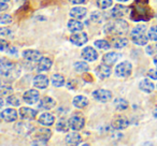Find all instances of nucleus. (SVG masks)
I'll return each instance as SVG.
<instances>
[{"mask_svg":"<svg viewBox=\"0 0 157 146\" xmlns=\"http://www.w3.org/2000/svg\"><path fill=\"white\" fill-rule=\"evenodd\" d=\"M148 0H136L131 7L130 18L133 22L148 21L152 17V12L147 8Z\"/></svg>","mask_w":157,"mask_h":146,"instance_id":"nucleus-1","label":"nucleus"},{"mask_svg":"<svg viewBox=\"0 0 157 146\" xmlns=\"http://www.w3.org/2000/svg\"><path fill=\"white\" fill-rule=\"evenodd\" d=\"M127 29H128V24L124 20H116L105 25L103 31L107 35H123L127 32Z\"/></svg>","mask_w":157,"mask_h":146,"instance_id":"nucleus-2","label":"nucleus"},{"mask_svg":"<svg viewBox=\"0 0 157 146\" xmlns=\"http://www.w3.org/2000/svg\"><path fill=\"white\" fill-rule=\"evenodd\" d=\"M145 31H146V27L144 25H140V26L133 28L130 31V38L133 43L138 44V45H145L147 43L148 39H150L148 36L146 37Z\"/></svg>","mask_w":157,"mask_h":146,"instance_id":"nucleus-3","label":"nucleus"},{"mask_svg":"<svg viewBox=\"0 0 157 146\" xmlns=\"http://www.w3.org/2000/svg\"><path fill=\"white\" fill-rule=\"evenodd\" d=\"M69 122H70V127L74 131H78L81 130L84 127V125H85V118L83 117V115L81 113H75L70 117Z\"/></svg>","mask_w":157,"mask_h":146,"instance_id":"nucleus-4","label":"nucleus"},{"mask_svg":"<svg viewBox=\"0 0 157 146\" xmlns=\"http://www.w3.org/2000/svg\"><path fill=\"white\" fill-rule=\"evenodd\" d=\"M131 70H132V66H131L130 62L128 61H124V62H121L120 65L116 66V75L121 77H126L128 75H130Z\"/></svg>","mask_w":157,"mask_h":146,"instance_id":"nucleus-5","label":"nucleus"},{"mask_svg":"<svg viewBox=\"0 0 157 146\" xmlns=\"http://www.w3.org/2000/svg\"><path fill=\"white\" fill-rule=\"evenodd\" d=\"M93 97L96 99L97 101L100 102H107V101L111 100L112 98V92L107 89H97L93 92Z\"/></svg>","mask_w":157,"mask_h":146,"instance_id":"nucleus-6","label":"nucleus"},{"mask_svg":"<svg viewBox=\"0 0 157 146\" xmlns=\"http://www.w3.org/2000/svg\"><path fill=\"white\" fill-rule=\"evenodd\" d=\"M14 128H15L16 132H17L18 134L23 135V137L29 135L33 131V129H35L31 124H25V122H17Z\"/></svg>","mask_w":157,"mask_h":146,"instance_id":"nucleus-7","label":"nucleus"},{"mask_svg":"<svg viewBox=\"0 0 157 146\" xmlns=\"http://www.w3.org/2000/svg\"><path fill=\"white\" fill-rule=\"evenodd\" d=\"M87 35L85 32H76L70 37V41L76 46H82L87 42Z\"/></svg>","mask_w":157,"mask_h":146,"instance_id":"nucleus-8","label":"nucleus"},{"mask_svg":"<svg viewBox=\"0 0 157 146\" xmlns=\"http://www.w3.org/2000/svg\"><path fill=\"white\" fill-rule=\"evenodd\" d=\"M129 126V120L124 116H116L112 120V127L116 130H123Z\"/></svg>","mask_w":157,"mask_h":146,"instance_id":"nucleus-9","label":"nucleus"},{"mask_svg":"<svg viewBox=\"0 0 157 146\" xmlns=\"http://www.w3.org/2000/svg\"><path fill=\"white\" fill-rule=\"evenodd\" d=\"M23 98H24L25 102L28 103V104H35L39 100V92L36 89L27 90L23 96Z\"/></svg>","mask_w":157,"mask_h":146,"instance_id":"nucleus-10","label":"nucleus"},{"mask_svg":"<svg viewBox=\"0 0 157 146\" xmlns=\"http://www.w3.org/2000/svg\"><path fill=\"white\" fill-rule=\"evenodd\" d=\"M0 116H1V118H2L5 122H15V120L17 119V112L13 109H6L1 112Z\"/></svg>","mask_w":157,"mask_h":146,"instance_id":"nucleus-11","label":"nucleus"},{"mask_svg":"<svg viewBox=\"0 0 157 146\" xmlns=\"http://www.w3.org/2000/svg\"><path fill=\"white\" fill-rule=\"evenodd\" d=\"M13 68H14V65L11 61L7 60L6 58H1V60H0V73H1L2 77L9 75V73L12 72Z\"/></svg>","mask_w":157,"mask_h":146,"instance_id":"nucleus-12","label":"nucleus"},{"mask_svg":"<svg viewBox=\"0 0 157 146\" xmlns=\"http://www.w3.org/2000/svg\"><path fill=\"white\" fill-rule=\"evenodd\" d=\"M112 73V69L109 65L107 63H102V65L98 66L96 69V74L98 75L100 79H105V77H109Z\"/></svg>","mask_w":157,"mask_h":146,"instance_id":"nucleus-13","label":"nucleus"},{"mask_svg":"<svg viewBox=\"0 0 157 146\" xmlns=\"http://www.w3.org/2000/svg\"><path fill=\"white\" fill-rule=\"evenodd\" d=\"M82 57L87 61H95L98 58V54L95 51V48H93L92 46H86L82 51Z\"/></svg>","mask_w":157,"mask_h":146,"instance_id":"nucleus-14","label":"nucleus"},{"mask_svg":"<svg viewBox=\"0 0 157 146\" xmlns=\"http://www.w3.org/2000/svg\"><path fill=\"white\" fill-rule=\"evenodd\" d=\"M37 111L30 109V107H21L20 109V116L24 120H33L36 118Z\"/></svg>","mask_w":157,"mask_h":146,"instance_id":"nucleus-15","label":"nucleus"},{"mask_svg":"<svg viewBox=\"0 0 157 146\" xmlns=\"http://www.w3.org/2000/svg\"><path fill=\"white\" fill-rule=\"evenodd\" d=\"M23 57L29 61H38L42 58V55H41V53L38 52V51L27 50L23 52Z\"/></svg>","mask_w":157,"mask_h":146,"instance_id":"nucleus-16","label":"nucleus"},{"mask_svg":"<svg viewBox=\"0 0 157 146\" xmlns=\"http://www.w3.org/2000/svg\"><path fill=\"white\" fill-rule=\"evenodd\" d=\"M128 11H129V8L125 7V6H122V5H117L112 9L111 16L115 18H120V17H122V16L126 15Z\"/></svg>","mask_w":157,"mask_h":146,"instance_id":"nucleus-17","label":"nucleus"},{"mask_svg":"<svg viewBox=\"0 0 157 146\" xmlns=\"http://www.w3.org/2000/svg\"><path fill=\"white\" fill-rule=\"evenodd\" d=\"M33 85H35L36 88L44 89V88H46L48 85V79L45 77V75L39 74L33 79Z\"/></svg>","mask_w":157,"mask_h":146,"instance_id":"nucleus-18","label":"nucleus"},{"mask_svg":"<svg viewBox=\"0 0 157 146\" xmlns=\"http://www.w3.org/2000/svg\"><path fill=\"white\" fill-rule=\"evenodd\" d=\"M86 14H87V10L82 7H76L70 10V16L76 18V20H82V18L85 17Z\"/></svg>","mask_w":157,"mask_h":146,"instance_id":"nucleus-19","label":"nucleus"},{"mask_svg":"<svg viewBox=\"0 0 157 146\" xmlns=\"http://www.w3.org/2000/svg\"><path fill=\"white\" fill-rule=\"evenodd\" d=\"M56 102H55L54 99L50 98V97H44L40 100L39 102V109L42 110H51L52 107H55Z\"/></svg>","mask_w":157,"mask_h":146,"instance_id":"nucleus-20","label":"nucleus"},{"mask_svg":"<svg viewBox=\"0 0 157 146\" xmlns=\"http://www.w3.org/2000/svg\"><path fill=\"white\" fill-rule=\"evenodd\" d=\"M81 142H82V137L78 132L69 133L66 137V144H69V145H78Z\"/></svg>","mask_w":157,"mask_h":146,"instance_id":"nucleus-21","label":"nucleus"},{"mask_svg":"<svg viewBox=\"0 0 157 146\" xmlns=\"http://www.w3.org/2000/svg\"><path fill=\"white\" fill-rule=\"evenodd\" d=\"M55 122V117L50 113H43L39 117V124H41L42 126H52Z\"/></svg>","mask_w":157,"mask_h":146,"instance_id":"nucleus-22","label":"nucleus"},{"mask_svg":"<svg viewBox=\"0 0 157 146\" xmlns=\"http://www.w3.org/2000/svg\"><path fill=\"white\" fill-rule=\"evenodd\" d=\"M121 57L120 54H117V53H108V54H105V56L102 57V61L105 63H107V65L109 66H112L113 63H115L116 61L118 60V58Z\"/></svg>","mask_w":157,"mask_h":146,"instance_id":"nucleus-23","label":"nucleus"},{"mask_svg":"<svg viewBox=\"0 0 157 146\" xmlns=\"http://www.w3.org/2000/svg\"><path fill=\"white\" fill-rule=\"evenodd\" d=\"M52 67V60L50 58H41L39 60V63H38V71L43 72V71H48V70L51 69Z\"/></svg>","mask_w":157,"mask_h":146,"instance_id":"nucleus-24","label":"nucleus"},{"mask_svg":"<svg viewBox=\"0 0 157 146\" xmlns=\"http://www.w3.org/2000/svg\"><path fill=\"white\" fill-rule=\"evenodd\" d=\"M139 88L142 92H146V94H150V92H152L153 90L155 89V86H154V84L151 81H148V80H142L139 84Z\"/></svg>","mask_w":157,"mask_h":146,"instance_id":"nucleus-25","label":"nucleus"},{"mask_svg":"<svg viewBox=\"0 0 157 146\" xmlns=\"http://www.w3.org/2000/svg\"><path fill=\"white\" fill-rule=\"evenodd\" d=\"M83 24L81 22L75 20H71L68 23V29H69L71 32H78V31L83 30Z\"/></svg>","mask_w":157,"mask_h":146,"instance_id":"nucleus-26","label":"nucleus"},{"mask_svg":"<svg viewBox=\"0 0 157 146\" xmlns=\"http://www.w3.org/2000/svg\"><path fill=\"white\" fill-rule=\"evenodd\" d=\"M128 44V40L126 38H121V37H116L112 39L111 45L115 48H123Z\"/></svg>","mask_w":157,"mask_h":146,"instance_id":"nucleus-27","label":"nucleus"},{"mask_svg":"<svg viewBox=\"0 0 157 146\" xmlns=\"http://www.w3.org/2000/svg\"><path fill=\"white\" fill-rule=\"evenodd\" d=\"M51 135H52L51 130L43 128V129H38L37 132H36V134H35V137H36V139H40V140H44V141H48V140L51 137Z\"/></svg>","mask_w":157,"mask_h":146,"instance_id":"nucleus-28","label":"nucleus"},{"mask_svg":"<svg viewBox=\"0 0 157 146\" xmlns=\"http://www.w3.org/2000/svg\"><path fill=\"white\" fill-rule=\"evenodd\" d=\"M72 103H73L74 107H78V109H83V107H85L86 105L88 104V101H87V99H86L85 97L76 96L75 98L73 99Z\"/></svg>","mask_w":157,"mask_h":146,"instance_id":"nucleus-29","label":"nucleus"},{"mask_svg":"<svg viewBox=\"0 0 157 146\" xmlns=\"http://www.w3.org/2000/svg\"><path fill=\"white\" fill-rule=\"evenodd\" d=\"M70 128H71L70 122L66 119H60L56 125V130L60 131V132H67V131H69Z\"/></svg>","mask_w":157,"mask_h":146,"instance_id":"nucleus-30","label":"nucleus"},{"mask_svg":"<svg viewBox=\"0 0 157 146\" xmlns=\"http://www.w3.org/2000/svg\"><path fill=\"white\" fill-rule=\"evenodd\" d=\"M113 104L115 107V109L118 110V111H124V110H126L128 107V102L123 98H116L114 100Z\"/></svg>","mask_w":157,"mask_h":146,"instance_id":"nucleus-31","label":"nucleus"},{"mask_svg":"<svg viewBox=\"0 0 157 146\" xmlns=\"http://www.w3.org/2000/svg\"><path fill=\"white\" fill-rule=\"evenodd\" d=\"M52 84L55 87H61L65 85V77L60 74H54L52 77Z\"/></svg>","mask_w":157,"mask_h":146,"instance_id":"nucleus-32","label":"nucleus"},{"mask_svg":"<svg viewBox=\"0 0 157 146\" xmlns=\"http://www.w3.org/2000/svg\"><path fill=\"white\" fill-rule=\"evenodd\" d=\"M74 69L78 72H87L88 71V65L83 61H78L74 63Z\"/></svg>","mask_w":157,"mask_h":146,"instance_id":"nucleus-33","label":"nucleus"},{"mask_svg":"<svg viewBox=\"0 0 157 146\" xmlns=\"http://www.w3.org/2000/svg\"><path fill=\"white\" fill-rule=\"evenodd\" d=\"M95 46H97L100 50H109L111 47V44L105 40H97L95 41Z\"/></svg>","mask_w":157,"mask_h":146,"instance_id":"nucleus-34","label":"nucleus"},{"mask_svg":"<svg viewBox=\"0 0 157 146\" xmlns=\"http://www.w3.org/2000/svg\"><path fill=\"white\" fill-rule=\"evenodd\" d=\"M113 3L112 0H97V6H98L100 9H108L110 8Z\"/></svg>","mask_w":157,"mask_h":146,"instance_id":"nucleus-35","label":"nucleus"},{"mask_svg":"<svg viewBox=\"0 0 157 146\" xmlns=\"http://www.w3.org/2000/svg\"><path fill=\"white\" fill-rule=\"evenodd\" d=\"M7 102L8 104L12 105V107H18L21 104V101L20 99L17 98L16 96H10L7 98Z\"/></svg>","mask_w":157,"mask_h":146,"instance_id":"nucleus-36","label":"nucleus"},{"mask_svg":"<svg viewBox=\"0 0 157 146\" xmlns=\"http://www.w3.org/2000/svg\"><path fill=\"white\" fill-rule=\"evenodd\" d=\"M105 15L100 12H94L92 14V21L93 22H96V23H101L103 20H105Z\"/></svg>","mask_w":157,"mask_h":146,"instance_id":"nucleus-37","label":"nucleus"},{"mask_svg":"<svg viewBox=\"0 0 157 146\" xmlns=\"http://www.w3.org/2000/svg\"><path fill=\"white\" fill-rule=\"evenodd\" d=\"M148 38L152 41H157V26H153L148 30Z\"/></svg>","mask_w":157,"mask_h":146,"instance_id":"nucleus-38","label":"nucleus"},{"mask_svg":"<svg viewBox=\"0 0 157 146\" xmlns=\"http://www.w3.org/2000/svg\"><path fill=\"white\" fill-rule=\"evenodd\" d=\"M12 87L9 85H2L1 86V89H0V94H1V96H6L7 94H10V92H12Z\"/></svg>","mask_w":157,"mask_h":146,"instance_id":"nucleus-39","label":"nucleus"},{"mask_svg":"<svg viewBox=\"0 0 157 146\" xmlns=\"http://www.w3.org/2000/svg\"><path fill=\"white\" fill-rule=\"evenodd\" d=\"M12 22V17L9 15V14H3L1 15V18H0V23L1 24H9V23Z\"/></svg>","mask_w":157,"mask_h":146,"instance_id":"nucleus-40","label":"nucleus"},{"mask_svg":"<svg viewBox=\"0 0 157 146\" xmlns=\"http://www.w3.org/2000/svg\"><path fill=\"white\" fill-rule=\"evenodd\" d=\"M146 53H147L148 55H153V54H155V53H157V43L148 45L147 47H146Z\"/></svg>","mask_w":157,"mask_h":146,"instance_id":"nucleus-41","label":"nucleus"},{"mask_svg":"<svg viewBox=\"0 0 157 146\" xmlns=\"http://www.w3.org/2000/svg\"><path fill=\"white\" fill-rule=\"evenodd\" d=\"M0 36L2 38L12 37V32H11V30H9L8 28H1L0 29Z\"/></svg>","mask_w":157,"mask_h":146,"instance_id":"nucleus-42","label":"nucleus"},{"mask_svg":"<svg viewBox=\"0 0 157 146\" xmlns=\"http://www.w3.org/2000/svg\"><path fill=\"white\" fill-rule=\"evenodd\" d=\"M147 74H148V77H150L152 80H157V70L151 69L150 71L147 72Z\"/></svg>","mask_w":157,"mask_h":146,"instance_id":"nucleus-43","label":"nucleus"},{"mask_svg":"<svg viewBox=\"0 0 157 146\" xmlns=\"http://www.w3.org/2000/svg\"><path fill=\"white\" fill-rule=\"evenodd\" d=\"M33 145H46V141L44 140H40V139H37L35 142H33Z\"/></svg>","mask_w":157,"mask_h":146,"instance_id":"nucleus-44","label":"nucleus"},{"mask_svg":"<svg viewBox=\"0 0 157 146\" xmlns=\"http://www.w3.org/2000/svg\"><path fill=\"white\" fill-rule=\"evenodd\" d=\"M75 85H76L75 81H74V80H71V81L68 82L67 87L69 88V89H74V88H75Z\"/></svg>","mask_w":157,"mask_h":146,"instance_id":"nucleus-45","label":"nucleus"},{"mask_svg":"<svg viewBox=\"0 0 157 146\" xmlns=\"http://www.w3.org/2000/svg\"><path fill=\"white\" fill-rule=\"evenodd\" d=\"M8 53L11 55H13V56H15V55H17V48L14 47V46H11V47L8 50Z\"/></svg>","mask_w":157,"mask_h":146,"instance_id":"nucleus-46","label":"nucleus"},{"mask_svg":"<svg viewBox=\"0 0 157 146\" xmlns=\"http://www.w3.org/2000/svg\"><path fill=\"white\" fill-rule=\"evenodd\" d=\"M7 46H9V43H8L7 41H5L3 39H1V46H0V50L3 52V51L6 50V47H7Z\"/></svg>","mask_w":157,"mask_h":146,"instance_id":"nucleus-47","label":"nucleus"},{"mask_svg":"<svg viewBox=\"0 0 157 146\" xmlns=\"http://www.w3.org/2000/svg\"><path fill=\"white\" fill-rule=\"evenodd\" d=\"M72 5H81V3L85 2V0H69Z\"/></svg>","mask_w":157,"mask_h":146,"instance_id":"nucleus-48","label":"nucleus"},{"mask_svg":"<svg viewBox=\"0 0 157 146\" xmlns=\"http://www.w3.org/2000/svg\"><path fill=\"white\" fill-rule=\"evenodd\" d=\"M154 65L157 67V55H156V56H155V58H154Z\"/></svg>","mask_w":157,"mask_h":146,"instance_id":"nucleus-49","label":"nucleus"},{"mask_svg":"<svg viewBox=\"0 0 157 146\" xmlns=\"http://www.w3.org/2000/svg\"><path fill=\"white\" fill-rule=\"evenodd\" d=\"M153 115H154V117H156V118H157V109L155 110L154 112H153Z\"/></svg>","mask_w":157,"mask_h":146,"instance_id":"nucleus-50","label":"nucleus"},{"mask_svg":"<svg viewBox=\"0 0 157 146\" xmlns=\"http://www.w3.org/2000/svg\"><path fill=\"white\" fill-rule=\"evenodd\" d=\"M7 1H9V0H0V2L1 3H6Z\"/></svg>","mask_w":157,"mask_h":146,"instance_id":"nucleus-51","label":"nucleus"},{"mask_svg":"<svg viewBox=\"0 0 157 146\" xmlns=\"http://www.w3.org/2000/svg\"><path fill=\"white\" fill-rule=\"evenodd\" d=\"M117 1H121V2H126V1H128V0H117Z\"/></svg>","mask_w":157,"mask_h":146,"instance_id":"nucleus-52","label":"nucleus"},{"mask_svg":"<svg viewBox=\"0 0 157 146\" xmlns=\"http://www.w3.org/2000/svg\"><path fill=\"white\" fill-rule=\"evenodd\" d=\"M156 87H157V86H156Z\"/></svg>","mask_w":157,"mask_h":146,"instance_id":"nucleus-53","label":"nucleus"}]
</instances>
